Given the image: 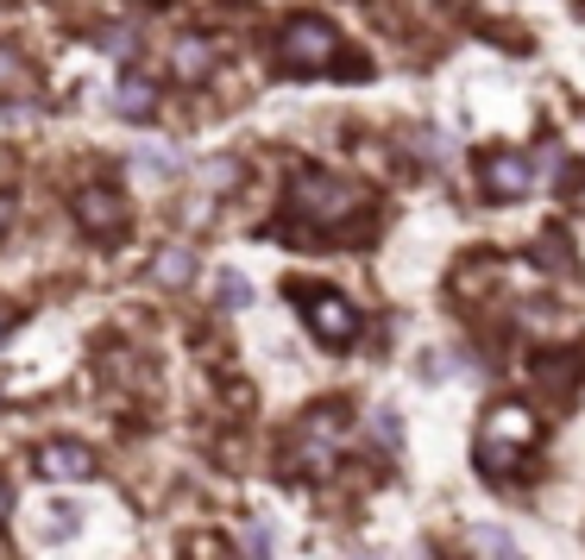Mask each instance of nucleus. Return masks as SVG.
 Returning a JSON list of instances; mask_svg holds the SVG:
<instances>
[{"label":"nucleus","instance_id":"obj_13","mask_svg":"<svg viewBox=\"0 0 585 560\" xmlns=\"http://www.w3.org/2000/svg\"><path fill=\"white\" fill-rule=\"evenodd\" d=\"M152 271H157V284H171V291H183V284L195 277V252H183V246L157 252V258H152Z\"/></svg>","mask_w":585,"mask_h":560},{"label":"nucleus","instance_id":"obj_1","mask_svg":"<svg viewBox=\"0 0 585 560\" xmlns=\"http://www.w3.org/2000/svg\"><path fill=\"white\" fill-rule=\"evenodd\" d=\"M366 208H371V195L359 190L352 176H333V171H296L290 176V195H284V214H290L309 240L352 233Z\"/></svg>","mask_w":585,"mask_h":560},{"label":"nucleus","instance_id":"obj_16","mask_svg":"<svg viewBox=\"0 0 585 560\" xmlns=\"http://www.w3.org/2000/svg\"><path fill=\"white\" fill-rule=\"evenodd\" d=\"M239 541H246V554L253 560H271V529H265V522H246V536Z\"/></svg>","mask_w":585,"mask_h":560},{"label":"nucleus","instance_id":"obj_23","mask_svg":"<svg viewBox=\"0 0 585 560\" xmlns=\"http://www.w3.org/2000/svg\"><path fill=\"white\" fill-rule=\"evenodd\" d=\"M0 227H13V202H0Z\"/></svg>","mask_w":585,"mask_h":560},{"label":"nucleus","instance_id":"obj_4","mask_svg":"<svg viewBox=\"0 0 585 560\" xmlns=\"http://www.w3.org/2000/svg\"><path fill=\"white\" fill-rule=\"evenodd\" d=\"M340 441H347V409H340V404L309 409V416H302V428H296L290 460L302 466V472H328L333 454H340Z\"/></svg>","mask_w":585,"mask_h":560},{"label":"nucleus","instance_id":"obj_11","mask_svg":"<svg viewBox=\"0 0 585 560\" xmlns=\"http://www.w3.org/2000/svg\"><path fill=\"white\" fill-rule=\"evenodd\" d=\"M114 108H120L126 120H133V126H145V120L157 114V82H152V77H138V70H133V77H120Z\"/></svg>","mask_w":585,"mask_h":560},{"label":"nucleus","instance_id":"obj_9","mask_svg":"<svg viewBox=\"0 0 585 560\" xmlns=\"http://www.w3.org/2000/svg\"><path fill=\"white\" fill-rule=\"evenodd\" d=\"M215 63H220V44L208 39V32H183V39L171 44V70L183 82H208L215 77Z\"/></svg>","mask_w":585,"mask_h":560},{"label":"nucleus","instance_id":"obj_8","mask_svg":"<svg viewBox=\"0 0 585 560\" xmlns=\"http://www.w3.org/2000/svg\"><path fill=\"white\" fill-rule=\"evenodd\" d=\"M76 221H82V233H95V240H120V233H126V202H120L114 190L89 183V190H76Z\"/></svg>","mask_w":585,"mask_h":560},{"label":"nucleus","instance_id":"obj_14","mask_svg":"<svg viewBox=\"0 0 585 560\" xmlns=\"http://www.w3.org/2000/svg\"><path fill=\"white\" fill-rule=\"evenodd\" d=\"M472 548H479L485 560H523V554H516V541H510L497 522H479V529H472Z\"/></svg>","mask_w":585,"mask_h":560},{"label":"nucleus","instance_id":"obj_7","mask_svg":"<svg viewBox=\"0 0 585 560\" xmlns=\"http://www.w3.org/2000/svg\"><path fill=\"white\" fill-rule=\"evenodd\" d=\"M101 460H95V447H82V441H44L39 447V479L51 485H82V479H95Z\"/></svg>","mask_w":585,"mask_h":560},{"label":"nucleus","instance_id":"obj_12","mask_svg":"<svg viewBox=\"0 0 585 560\" xmlns=\"http://www.w3.org/2000/svg\"><path fill=\"white\" fill-rule=\"evenodd\" d=\"M39 95V77H32V63L13 51V44H0V101H32Z\"/></svg>","mask_w":585,"mask_h":560},{"label":"nucleus","instance_id":"obj_19","mask_svg":"<svg viewBox=\"0 0 585 560\" xmlns=\"http://www.w3.org/2000/svg\"><path fill=\"white\" fill-rule=\"evenodd\" d=\"M44 522H51V536H70V529H76V510L63 503V510H51V517H44Z\"/></svg>","mask_w":585,"mask_h":560},{"label":"nucleus","instance_id":"obj_24","mask_svg":"<svg viewBox=\"0 0 585 560\" xmlns=\"http://www.w3.org/2000/svg\"><path fill=\"white\" fill-rule=\"evenodd\" d=\"M7 334H13V315H7V309H0V340H7Z\"/></svg>","mask_w":585,"mask_h":560},{"label":"nucleus","instance_id":"obj_15","mask_svg":"<svg viewBox=\"0 0 585 560\" xmlns=\"http://www.w3.org/2000/svg\"><path fill=\"white\" fill-rule=\"evenodd\" d=\"M138 171L171 176V171H176V152H164V145H145V152H138Z\"/></svg>","mask_w":585,"mask_h":560},{"label":"nucleus","instance_id":"obj_3","mask_svg":"<svg viewBox=\"0 0 585 560\" xmlns=\"http://www.w3.org/2000/svg\"><path fill=\"white\" fill-rule=\"evenodd\" d=\"M277 63L290 77H321V70H333L340 63V32H333V20H321V13L284 20V32H277Z\"/></svg>","mask_w":585,"mask_h":560},{"label":"nucleus","instance_id":"obj_18","mask_svg":"<svg viewBox=\"0 0 585 560\" xmlns=\"http://www.w3.org/2000/svg\"><path fill=\"white\" fill-rule=\"evenodd\" d=\"M246 296H253V291H246V277L227 271V277H220V303H246Z\"/></svg>","mask_w":585,"mask_h":560},{"label":"nucleus","instance_id":"obj_17","mask_svg":"<svg viewBox=\"0 0 585 560\" xmlns=\"http://www.w3.org/2000/svg\"><path fill=\"white\" fill-rule=\"evenodd\" d=\"M371 435H378L384 447H403V428H397V416H390V409H378V416H371Z\"/></svg>","mask_w":585,"mask_h":560},{"label":"nucleus","instance_id":"obj_10","mask_svg":"<svg viewBox=\"0 0 585 560\" xmlns=\"http://www.w3.org/2000/svg\"><path fill=\"white\" fill-rule=\"evenodd\" d=\"M528 371H535V385H542L547 397H566V390L585 378V353H579V347H566V353H535V366H528Z\"/></svg>","mask_w":585,"mask_h":560},{"label":"nucleus","instance_id":"obj_21","mask_svg":"<svg viewBox=\"0 0 585 560\" xmlns=\"http://www.w3.org/2000/svg\"><path fill=\"white\" fill-rule=\"evenodd\" d=\"M189 554H195V560H234V554H227V548H220V541H195Z\"/></svg>","mask_w":585,"mask_h":560},{"label":"nucleus","instance_id":"obj_22","mask_svg":"<svg viewBox=\"0 0 585 560\" xmlns=\"http://www.w3.org/2000/svg\"><path fill=\"white\" fill-rule=\"evenodd\" d=\"M7 517H13V485L0 479V522H7Z\"/></svg>","mask_w":585,"mask_h":560},{"label":"nucleus","instance_id":"obj_6","mask_svg":"<svg viewBox=\"0 0 585 560\" xmlns=\"http://www.w3.org/2000/svg\"><path fill=\"white\" fill-rule=\"evenodd\" d=\"M296 303L309 309V328H315V340H321V347H352V340H359V315H352L347 296L302 291V284H296Z\"/></svg>","mask_w":585,"mask_h":560},{"label":"nucleus","instance_id":"obj_20","mask_svg":"<svg viewBox=\"0 0 585 560\" xmlns=\"http://www.w3.org/2000/svg\"><path fill=\"white\" fill-rule=\"evenodd\" d=\"M422 378H429V385L434 378H448V353H429V359H422Z\"/></svg>","mask_w":585,"mask_h":560},{"label":"nucleus","instance_id":"obj_5","mask_svg":"<svg viewBox=\"0 0 585 560\" xmlns=\"http://www.w3.org/2000/svg\"><path fill=\"white\" fill-rule=\"evenodd\" d=\"M535 183H542V176H535V157L528 152L497 145V152L479 157V195H485V202H523Z\"/></svg>","mask_w":585,"mask_h":560},{"label":"nucleus","instance_id":"obj_2","mask_svg":"<svg viewBox=\"0 0 585 560\" xmlns=\"http://www.w3.org/2000/svg\"><path fill=\"white\" fill-rule=\"evenodd\" d=\"M535 447H542V416L528 404L504 397V404L485 409V422H479V472L510 479L523 466V454H535Z\"/></svg>","mask_w":585,"mask_h":560}]
</instances>
